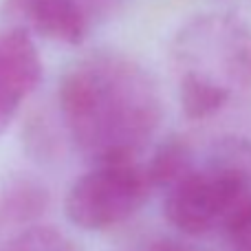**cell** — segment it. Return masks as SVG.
<instances>
[{
  "instance_id": "6da1fadb",
  "label": "cell",
  "mask_w": 251,
  "mask_h": 251,
  "mask_svg": "<svg viewBox=\"0 0 251 251\" xmlns=\"http://www.w3.org/2000/svg\"><path fill=\"white\" fill-rule=\"evenodd\" d=\"M69 139L97 161L134 159L163 122V97L146 66L124 53L100 51L69 66L57 86Z\"/></svg>"
},
{
  "instance_id": "7a4b0ae2",
  "label": "cell",
  "mask_w": 251,
  "mask_h": 251,
  "mask_svg": "<svg viewBox=\"0 0 251 251\" xmlns=\"http://www.w3.org/2000/svg\"><path fill=\"white\" fill-rule=\"evenodd\" d=\"M178 104L187 119H209L251 91V26L225 11L187 20L172 40Z\"/></svg>"
},
{
  "instance_id": "3957f363",
  "label": "cell",
  "mask_w": 251,
  "mask_h": 251,
  "mask_svg": "<svg viewBox=\"0 0 251 251\" xmlns=\"http://www.w3.org/2000/svg\"><path fill=\"white\" fill-rule=\"evenodd\" d=\"M163 199V216L183 236H227L251 201V141L223 137L192 159Z\"/></svg>"
},
{
  "instance_id": "277c9868",
  "label": "cell",
  "mask_w": 251,
  "mask_h": 251,
  "mask_svg": "<svg viewBox=\"0 0 251 251\" xmlns=\"http://www.w3.org/2000/svg\"><path fill=\"white\" fill-rule=\"evenodd\" d=\"M154 190L146 168L124 161H97L75 178L64 201V212L84 231H104L132 218Z\"/></svg>"
},
{
  "instance_id": "5b68a950",
  "label": "cell",
  "mask_w": 251,
  "mask_h": 251,
  "mask_svg": "<svg viewBox=\"0 0 251 251\" xmlns=\"http://www.w3.org/2000/svg\"><path fill=\"white\" fill-rule=\"evenodd\" d=\"M104 0H2L0 16L9 26L57 44H82Z\"/></svg>"
},
{
  "instance_id": "8992f818",
  "label": "cell",
  "mask_w": 251,
  "mask_h": 251,
  "mask_svg": "<svg viewBox=\"0 0 251 251\" xmlns=\"http://www.w3.org/2000/svg\"><path fill=\"white\" fill-rule=\"evenodd\" d=\"M40 79L42 60L31 33L18 26L0 29V132L11 124Z\"/></svg>"
},
{
  "instance_id": "52a82bcc",
  "label": "cell",
  "mask_w": 251,
  "mask_h": 251,
  "mask_svg": "<svg viewBox=\"0 0 251 251\" xmlns=\"http://www.w3.org/2000/svg\"><path fill=\"white\" fill-rule=\"evenodd\" d=\"M49 194L31 178H13L0 187V231L31 223L47 209Z\"/></svg>"
},
{
  "instance_id": "ba28073f",
  "label": "cell",
  "mask_w": 251,
  "mask_h": 251,
  "mask_svg": "<svg viewBox=\"0 0 251 251\" xmlns=\"http://www.w3.org/2000/svg\"><path fill=\"white\" fill-rule=\"evenodd\" d=\"M192 159H194V152L183 139H165L154 150L152 159L148 161L146 172L156 190H168L176 178L183 176V172L190 168Z\"/></svg>"
},
{
  "instance_id": "9c48e42d",
  "label": "cell",
  "mask_w": 251,
  "mask_h": 251,
  "mask_svg": "<svg viewBox=\"0 0 251 251\" xmlns=\"http://www.w3.org/2000/svg\"><path fill=\"white\" fill-rule=\"evenodd\" d=\"M0 251H79L77 245L62 234L60 229L49 225H31L18 231L13 238L4 240Z\"/></svg>"
},
{
  "instance_id": "30bf717a",
  "label": "cell",
  "mask_w": 251,
  "mask_h": 251,
  "mask_svg": "<svg viewBox=\"0 0 251 251\" xmlns=\"http://www.w3.org/2000/svg\"><path fill=\"white\" fill-rule=\"evenodd\" d=\"M227 238L231 243H236L238 247H245L251 251V201L247 203V207L240 212V216L234 221V225L229 227Z\"/></svg>"
},
{
  "instance_id": "8fae6325",
  "label": "cell",
  "mask_w": 251,
  "mask_h": 251,
  "mask_svg": "<svg viewBox=\"0 0 251 251\" xmlns=\"http://www.w3.org/2000/svg\"><path fill=\"white\" fill-rule=\"evenodd\" d=\"M148 251H194L190 249L187 245H181V243H170V240H161V243L152 245Z\"/></svg>"
}]
</instances>
